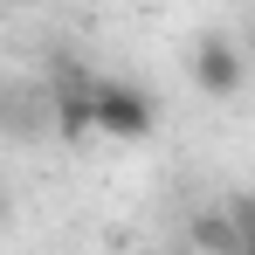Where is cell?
Segmentation results:
<instances>
[{"instance_id":"1","label":"cell","mask_w":255,"mask_h":255,"mask_svg":"<svg viewBox=\"0 0 255 255\" xmlns=\"http://www.w3.org/2000/svg\"><path fill=\"white\" fill-rule=\"evenodd\" d=\"M152 125H159L152 90L125 83V76H90V131H104L118 145H138V138H152Z\"/></svg>"},{"instance_id":"3","label":"cell","mask_w":255,"mask_h":255,"mask_svg":"<svg viewBox=\"0 0 255 255\" xmlns=\"http://www.w3.org/2000/svg\"><path fill=\"white\" fill-rule=\"evenodd\" d=\"M193 83L207 90V97H235L242 90V55L221 42V35H207V42L193 48Z\"/></svg>"},{"instance_id":"4","label":"cell","mask_w":255,"mask_h":255,"mask_svg":"<svg viewBox=\"0 0 255 255\" xmlns=\"http://www.w3.org/2000/svg\"><path fill=\"white\" fill-rule=\"evenodd\" d=\"M0 221H7V193H0Z\"/></svg>"},{"instance_id":"2","label":"cell","mask_w":255,"mask_h":255,"mask_svg":"<svg viewBox=\"0 0 255 255\" xmlns=\"http://www.w3.org/2000/svg\"><path fill=\"white\" fill-rule=\"evenodd\" d=\"M42 104H48V125L62 131L69 145H83V138H90V76L76 69V62L55 69V90H48Z\"/></svg>"}]
</instances>
